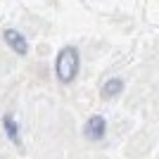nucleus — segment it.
Returning a JSON list of instances; mask_svg holds the SVG:
<instances>
[{"label": "nucleus", "mask_w": 159, "mask_h": 159, "mask_svg": "<svg viewBox=\"0 0 159 159\" xmlns=\"http://www.w3.org/2000/svg\"><path fill=\"white\" fill-rule=\"evenodd\" d=\"M76 71H79V52H76V48H64L57 57V76L60 81L69 83L76 76Z\"/></svg>", "instance_id": "f257e3e1"}, {"label": "nucleus", "mask_w": 159, "mask_h": 159, "mask_svg": "<svg viewBox=\"0 0 159 159\" xmlns=\"http://www.w3.org/2000/svg\"><path fill=\"white\" fill-rule=\"evenodd\" d=\"M5 40H7V45L12 48L14 52L26 55L29 45H26V38H24V36H21L19 31H12V29H7V31H5Z\"/></svg>", "instance_id": "f03ea898"}, {"label": "nucleus", "mask_w": 159, "mask_h": 159, "mask_svg": "<svg viewBox=\"0 0 159 159\" xmlns=\"http://www.w3.org/2000/svg\"><path fill=\"white\" fill-rule=\"evenodd\" d=\"M86 135L90 140H100L102 135H105V119H102V116H93V119H88Z\"/></svg>", "instance_id": "7ed1b4c3"}, {"label": "nucleus", "mask_w": 159, "mask_h": 159, "mask_svg": "<svg viewBox=\"0 0 159 159\" xmlns=\"http://www.w3.org/2000/svg\"><path fill=\"white\" fill-rule=\"evenodd\" d=\"M121 88H124V83H121L119 79H112V81H107V83H105L102 95H105V98H114V95L121 93Z\"/></svg>", "instance_id": "20e7f679"}, {"label": "nucleus", "mask_w": 159, "mask_h": 159, "mask_svg": "<svg viewBox=\"0 0 159 159\" xmlns=\"http://www.w3.org/2000/svg\"><path fill=\"white\" fill-rule=\"evenodd\" d=\"M5 131H7V135H10L14 143H19V128H17V124H14L12 116H5Z\"/></svg>", "instance_id": "39448f33"}]
</instances>
